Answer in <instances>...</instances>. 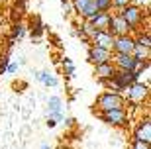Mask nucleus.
<instances>
[{"mask_svg": "<svg viewBox=\"0 0 151 149\" xmlns=\"http://www.w3.org/2000/svg\"><path fill=\"white\" fill-rule=\"evenodd\" d=\"M100 120L104 124L112 127H124L129 122V112L126 108L122 110H108V112H100Z\"/></svg>", "mask_w": 151, "mask_h": 149, "instance_id": "obj_4", "label": "nucleus"}, {"mask_svg": "<svg viewBox=\"0 0 151 149\" xmlns=\"http://www.w3.org/2000/svg\"><path fill=\"white\" fill-rule=\"evenodd\" d=\"M116 75V67L112 65V61L110 63H102V65H94V77L104 83V81H110V78Z\"/></svg>", "mask_w": 151, "mask_h": 149, "instance_id": "obj_11", "label": "nucleus"}, {"mask_svg": "<svg viewBox=\"0 0 151 149\" xmlns=\"http://www.w3.org/2000/svg\"><path fill=\"white\" fill-rule=\"evenodd\" d=\"M110 14L112 12H98L92 20H88L92 26H94L98 32H108V26H110Z\"/></svg>", "mask_w": 151, "mask_h": 149, "instance_id": "obj_12", "label": "nucleus"}, {"mask_svg": "<svg viewBox=\"0 0 151 149\" xmlns=\"http://www.w3.org/2000/svg\"><path fill=\"white\" fill-rule=\"evenodd\" d=\"M134 141H141V143H151V120L149 116L141 118L137 127L134 130Z\"/></svg>", "mask_w": 151, "mask_h": 149, "instance_id": "obj_7", "label": "nucleus"}, {"mask_svg": "<svg viewBox=\"0 0 151 149\" xmlns=\"http://www.w3.org/2000/svg\"><path fill=\"white\" fill-rule=\"evenodd\" d=\"M24 33H26V26H24L22 22H18L16 26H14V32H12V37H14V39H16V37L20 39V37L24 35Z\"/></svg>", "mask_w": 151, "mask_h": 149, "instance_id": "obj_22", "label": "nucleus"}, {"mask_svg": "<svg viewBox=\"0 0 151 149\" xmlns=\"http://www.w3.org/2000/svg\"><path fill=\"white\" fill-rule=\"evenodd\" d=\"M63 122H65L67 126H73V124H75V120H73V118H63Z\"/></svg>", "mask_w": 151, "mask_h": 149, "instance_id": "obj_30", "label": "nucleus"}, {"mask_svg": "<svg viewBox=\"0 0 151 149\" xmlns=\"http://www.w3.org/2000/svg\"><path fill=\"white\" fill-rule=\"evenodd\" d=\"M90 43L96 45V47H102V49L112 51V47H114V35L110 32H96L94 37L90 39Z\"/></svg>", "mask_w": 151, "mask_h": 149, "instance_id": "obj_10", "label": "nucleus"}, {"mask_svg": "<svg viewBox=\"0 0 151 149\" xmlns=\"http://www.w3.org/2000/svg\"><path fill=\"white\" fill-rule=\"evenodd\" d=\"M39 149H51V145L47 143V141H43V143H41V147H39Z\"/></svg>", "mask_w": 151, "mask_h": 149, "instance_id": "obj_31", "label": "nucleus"}, {"mask_svg": "<svg viewBox=\"0 0 151 149\" xmlns=\"http://www.w3.org/2000/svg\"><path fill=\"white\" fill-rule=\"evenodd\" d=\"M132 4V0H112V10H122V8H126V6Z\"/></svg>", "mask_w": 151, "mask_h": 149, "instance_id": "obj_23", "label": "nucleus"}, {"mask_svg": "<svg viewBox=\"0 0 151 149\" xmlns=\"http://www.w3.org/2000/svg\"><path fill=\"white\" fill-rule=\"evenodd\" d=\"M149 98V83H139L135 81L124 90V100L129 106H141Z\"/></svg>", "mask_w": 151, "mask_h": 149, "instance_id": "obj_1", "label": "nucleus"}, {"mask_svg": "<svg viewBox=\"0 0 151 149\" xmlns=\"http://www.w3.org/2000/svg\"><path fill=\"white\" fill-rule=\"evenodd\" d=\"M98 14V6H96V0H88L86 6H84V10L81 12V20H92V18Z\"/></svg>", "mask_w": 151, "mask_h": 149, "instance_id": "obj_15", "label": "nucleus"}, {"mask_svg": "<svg viewBox=\"0 0 151 149\" xmlns=\"http://www.w3.org/2000/svg\"><path fill=\"white\" fill-rule=\"evenodd\" d=\"M6 2H8V0H0V6H4Z\"/></svg>", "mask_w": 151, "mask_h": 149, "instance_id": "obj_32", "label": "nucleus"}, {"mask_svg": "<svg viewBox=\"0 0 151 149\" xmlns=\"http://www.w3.org/2000/svg\"><path fill=\"white\" fill-rule=\"evenodd\" d=\"M132 149H149V143H141V141H134Z\"/></svg>", "mask_w": 151, "mask_h": 149, "instance_id": "obj_28", "label": "nucleus"}, {"mask_svg": "<svg viewBox=\"0 0 151 149\" xmlns=\"http://www.w3.org/2000/svg\"><path fill=\"white\" fill-rule=\"evenodd\" d=\"M108 32L112 33L114 37H118V35H128V33H132V30H129L128 22H126L118 12H114V14H110V26H108Z\"/></svg>", "mask_w": 151, "mask_h": 149, "instance_id": "obj_5", "label": "nucleus"}, {"mask_svg": "<svg viewBox=\"0 0 151 149\" xmlns=\"http://www.w3.org/2000/svg\"><path fill=\"white\" fill-rule=\"evenodd\" d=\"M63 71H65L67 77H75V65L69 57H63Z\"/></svg>", "mask_w": 151, "mask_h": 149, "instance_id": "obj_19", "label": "nucleus"}, {"mask_svg": "<svg viewBox=\"0 0 151 149\" xmlns=\"http://www.w3.org/2000/svg\"><path fill=\"white\" fill-rule=\"evenodd\" d=\"M135 43L143 45V47H151V33H149V30H145V32H139V33H137V37H135Z\"/></svg>", "mask_w": 151, "mask_h": 149, "instance_id": "obj_18", "label": "nucleus"}, {"mask_svg": "<svg viewBox=\"0 0 151 149\" xmlns=\"http://www.w3.org/2000/svg\"><path fill=\"white\" fill-rule=\"evenodd\" d=\"M132 4L137 6V8H141V10L149 12V0H132Z\"/></svg>", "mask_w": 151, "mask_h": 149, "instance_id": "obj_25", "label": "nucleus"}, {"mask_svg": "<svg viewBox=\"0 0 151 149\" xmlns=\"http://www.w3.org/2000/svg\"><path fill=\"white\" fill-rule=\"evenodd\" d=\"M98 12H112V0H96Z\"/></svg>", "mask_w": 151, "mask_h": 149, "instance_id": "obj_21", "label": "nucleus"}, {"mask_svg": "<svg viewBox=\"0 0 151 149\" xmlns=\"http://www.w3.org/2000/svg\"><path fill=\"white\" fill-rule=\"evenodd\" d=\"M134 45H135L134 33H128V35H118V37H114L112 53H126V55H132Z\"/></svg>", "mask_w": 151, "mask_h": 149, "instance_id": "obj_6", "label": "nucleus"}, {"mask_svg": "<svg viewBox=\"0 0 151 149\" xmlns=\"http://www.w3.org/2000/svg\"><path fill=\"white\" fill-rule=\"evenodd\" d=\"M8 55H4V57H0V73H6V65H8Z\"/></svg>", "mask_w": 151, "mask_h": 149, "instance_id": "obj_27", "label": "nucleus"}, {"mask_svg": "<svg viewBox=\"0 0 151 149\" xmlns=\"http://www.w3.org/2000/svg\"><path fill=\"white\" fill-rule=\"evenodd\" d=\"M35 78H37L39 83H43L47 89H49V86L53 89V86H57V84H59V81H57V78L53 77L49 71H37V73H35Z\"/></svg>", "mask_w": 151, "mask_h": 149, "instance_id": "obj_14", "label": "nucleus"}, {"mask_svg": "<svg viewBox=\"0 0 151 149\" xmlns=\"http://www.w3.org/2000/svg\"><path fill=\"white\" fill-rule=\"evenodd\" d=\"M86 57H88V61L92 65H102V63H110V61H112V51L96 47V45H90Z\"/></svg>", "mask_w": 151, "mask_h": 149, "instance_id": "obj_8", "label": "nucleus"}, {"mask_svg": "<svg viewBox=\"0 0 151 149\" xmlns=\"http://www.w3.org/2000/svg\"><path fill=\"white\" fill-rule=\"evenodd\" d=\"M59 110H63V98L57 96V94H53V96L47 98V110H45V114H49V112H59Z\"/></svg>", "mask_w": 151, "mask_h": 149, "instance_id": "obj_16", "label": "nucleus"}, {"mask_svg": "<svg viewBox=\"0 0 151 149\" xmlns=\"http://www.w3.org/2000/svg\"><path fill=\"white\" fill-rule=\"evenodd\" d=\"M81 32H83V33H84V37H86V39L90 41V39L94 37V33L98 32V30H96L94 26H92V24L88 22V20H83V26H81Z\"/></svg>", "mask_w": 151, "mask_h": 149, "instance_id": "obj_17", "label": "nucleus"}, {"mask_svg": "<svg viewBox=\"0 0 151 149\" xmlns=\"http://www.w3.org/2000/svg\"><path fill=\"white\" fill-rule=\"evenodd\" d=\"M86 2H88V0H71V8H73V14L81 16V12L84 10Z\"/></svg>", "mask_w": 151, "mask_h": 149, "instance_id": "obj_20", "label": "nucleus"}, {"mask_svg": "<svg viewBox=\"0 0 151 149\" xmlns=\"http://www.w3.org/2000/svg\"><path fill=\"white\" fill-rule=\"evenodd\" d=\"M118 14L128 22V26H129L132 32H137L139 26L143 24V20H147V16H149V12H143L141 8H137V6H134V4H129V6H126V8H122V10H118Z\"/></svg>", "mask_w": 151, "mask_h": 149, "instance_id": "obj_3", "label": "nucleus"}, {"mask_svg": "<svg viewBox=\"0 0 151 149\" xmlns=\"http://www.w3.org/2000/svg\"><path fill=\"white\" fill-rule=\"evenodd\" d=\"M20 71V65H18V61H8V65H6V73L8 75H14V73Z\"/></svg>", "mask_w": 151, "mask_h": 149, "instance_id": "obj_24", "label": "nucleus"}, {"mask_svg": "<svg viewBox=\"0 0 151 149\" xmlns=\"http://www.w3.org/2000/svg\"><path fill=\"white\" fill-rule=\"evenodd\" d=\"M96 108L100 112H108V110H122L126 108V100H124V94L120 92H112V90H108V92H102L98 98H96Z\"/></svg>", "mask_w": 151, "mask_h": 149, "instance_id": "obj_2", "label": "nucleus"}, {"mask_svg": "<svg viewBox=\"0 0 151 149\" xmlns=\"http://www.w3.org/2000/svg\"><path fill=\"white\" fill-rule=\"evenodd\" d=\"M135 61H141V63H147L151 59V47H143V45L135 43L134 45V51H132Z\"/></svg>", "mask_w": 151, "mask_h": 149, "instance_id": "obj_13", "label": "nucleus"}, {"mask_svg": "<svg viewBox=\"0 0 151 149\" xmlns=\"http://www.w3.org/2000/svg\"><path fill=\"white\" fill-rule=\"evenodd\" d=\"M45 126H47V127H55V126H57V122L53 120V118H47V120H45Z\"/></svg>", "mask_w": 151, "mask_h": 149, "instance_id": "obj_29", "label": "nucleus"}, {"mask_svg": "<svg viewBox=\"0 0 151 149\" xmlns=\"http://www.w3.org/2000/svg\"><path fill=\"white\" fill-rule=\"evenodd\" d=\"M112 65L116 67V71H132L134 73L135 59H134V55H126V53H112Z\"/></svg>", "mask_w": 151, "mask_h": 149, "instance_id": "obj_9", "label": "nucleus"}, {"mask_svg": "<svg viewBox=\"0 0 151 149\" xmlns=\"http://www.w3.org/2000/svg\"><path fill=\"white\" fill-rule=\"evenodd\" d=\"M61 2V8L65 10V14H73V8H71V0H59Z\"/></svg>", "mask_w": 151, "mask_h": 149, "instance_id": "obj_26", "label": "nucleus"}]
</instances>
